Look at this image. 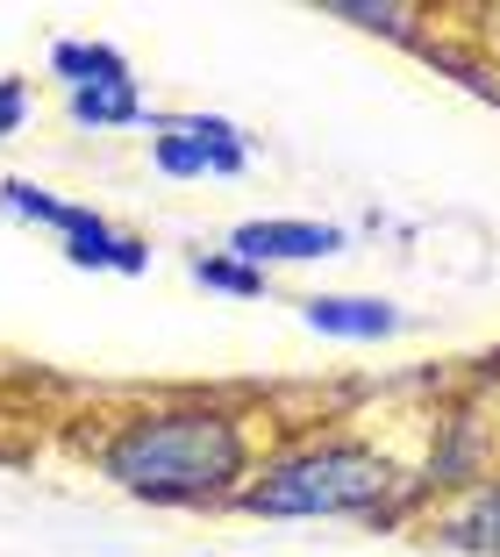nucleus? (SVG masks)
I'll return each instance as SVG.
<instances>
[{"label": "nucleus", "instance_id": "f257e3e1", "mask_svg": "<svg viewBox=\"0 0 500 557\" xmlns=\"http://www.w3.org/2000/svg\"><path fill=\"white\" fill-rule=\"evenodd\" d=\"M80 458L144 508H229L265 458V408L236 394L122 400L86 429Z\"/></svg>", "mask_w": 500, "mask_h": 557}, {"label": "nucleus", "instance_id": "f03ea898", "mask_svg": "<svg viewBox=\"0 0 500 557\" xmlns=\"http://www.w3.org/2000/svg\"><path fill=\"white\" fill-rule=\"evenodd\" d=\"M258 522H401L422 508L415 458L379 429H315L265 443L243 493L229 500Z\"/></svg>", "mask_w": 500, "mask_h": 557}, {"label": "nucleus", "instance_id": "7ed1b4c3", "mask_svg": "<svg viewBox=\"0 0 500 557\" xmlns=\"http://www.w3.org/2000/svg\"><path fill=\"white\" fill-rule=\"evenodd\" d=\"M222 250L236 264H251V272H272V264L343 258V250H351V230H343V222H307V214H258V222H236Z\"/></svg>", "mask_w": 500, "mask_h": 557}, {"label": "nucleus", "instance_id": "20e7f679", "mask_svg": "<svg viewBox=\"0 0 500 557\" xmlns=\"http://www.w3.org/2000/svg\"><path fill=\"white\" fill-rule=\"evenodd\" d=\"M422 536H429L436 550H458V557H500V472L443 493V500L422 515Z\"/></svg>", "mask_w": 500, "mask_h": 557}, {"label": "nucleus", "instance_id": "39448f33", "mask_svg": "<svg viewBox=\"0 0 500 557\" xmlns=\"http://www.w3.org/2000/svg\"><path fill=\"white\" fill-rule=\"evenodd\" d=\"M301 322L315 329V336H329V344H387V336L407 329V314H401V300H387V294H307Z\"/></svg>", "mask_w": 500, "mask_h": 557}, {"label": "nucleus", "instance_id": "423d86ee", "mask_svg": "<svg viewBox=\"0 0 500 557\" xmlns=\"http://www.w3.org/2000/svg\"><path fill=\"white\" fill-rule=\"evenodd\" d=\"M144 86L136 79H94V86H65V115L80 129H136L144 122Z\"/></svg>", "mask_w": 500, "mask_h": 557}, {"label": "nucleus", "instance_id": "0eeeda50", "mask_svg": "<svg viewBox=\"0 0 500 557\" xmlns=\"http://www.w3.org/2000/svg\"><path fill=\"white\" fill-rule=\"evenodd\" d=\"M322 15L343 22V29H365V36H387V44H407V50L429 44V15H422V8H401V0H322Z\"/></svg>", "mask_w": 500, "mask_h": 557}, {"label": "nucleus", "instance_id": "6e6552de", "mask_svg": "<svg viewBox=\"0 0 500 557\" xmlns=\"http://www.w3.org/2000/svg\"><path fill=\"white\" fill-rule=\"evenodd\" d=\"M150 164H158L164 180H243L251 150H200L186 136H150Z\"/></svg>", "mask_w": 500, "mask_h": 557}, {"label": "nucleus", "instance_id": "1a4fd4ad", "mask_svg": "<svg viewBox=\"0 0 500 557\" xmlns=\"http://www.w3.org/2000/svg\"><path fill=\"white\" fill-rule=\"evenodd\" d=\"M50 79L58 86H94V79H136L130 58L114 44H100V36H58L50 44Z\"/></svg>", "mask_w": 500, "mask_h": 557}, {"label": "nucleus", "instance_id": "9d476101", "mask_svg": "<svg viewBox=\"0 0 500 557\" xmlns=\"http://www.w3.org/2000/svg\"><path fill=\"white\" fill-rule=\"evenodd\" d=\"M422 58H429L436 72H451L465 94H479V100H493V108H500V58H486L479 44H465V36H436V29H429Z\"/></svg>", "mask_w": 500, "mask_h": 557}, {"label": "nucleus", "instance_id": "9b49d317", "mask_svg": "<svg viewBox=\"0 0 500 557\" xmlns=\"http://www.w3.org/2000/svg\"><path fill=\"white\" fill-rule=\"evenodd\" d=\"M58 244H65V264H72V272H108V264H114V244H122V230H114L100 208H80V200H72V214H65V230H58Z\"/></svg>", "mask_w": 500, "mask_h": 557}, {"label": "nucleus", "instance_id": "f8f14e48", "mask_svg": "<svg viewBox=\"0 0 500 557\" xmlns=\"http://www.w3.org/2000/svg\"><path fill=\"white\" fill-rule=\"evenodd\" d=\"M0 214L8 222H29V230H65V214H72V200L65 194H50L44 180H0Z\"/></svg>", "mask_w": 500, "mask_h": 557}, {"label": "nucleus", "instance_id": "ddd939ff", "mask_svg": "<svg viewBox=\"0 0 500 557\" xmlns=\"http://www.w3.org/2000/svg\"><path fill=\"white\" fill-rule=\"evenodd\" d=\"M186 272H194V286H208V294H229V300H265V286H272L265 272L236 264L229 250H194V258H186Z\"/></svg>", "mask_w": 500, "mask_h": 557}, {"label": "nucleus", "instance_id": "4468645a", "mask_svg": "<svg viewBox=\"0 0 500 557\" xmlns=\"http://www.w3.org/2000/svg\"><path fill=\"white\" fill-rule=\"evenodd\" d=\"M36 115V86L15 79V72H0V144L8 136H22V122Z\"/></svg>", "mask_w": 500, "mask_h": 557}, {"label": "nucleus", "instance_id": "2eb2a0df", "mask_svg": "<svg viewBox=\"0 0 500 557\" xmlns=\"http://www.w3.org/2000/svg\"><path fill=\"white\" fill-rule=\"evenodd\" d=\"M108 272L144 278V272H150V244H144V236H122V244H114V264H108Z\"/></svg>", "mask_w": 500, "mask_h": 557}]
</instances>
